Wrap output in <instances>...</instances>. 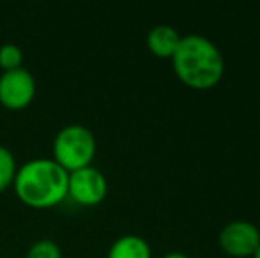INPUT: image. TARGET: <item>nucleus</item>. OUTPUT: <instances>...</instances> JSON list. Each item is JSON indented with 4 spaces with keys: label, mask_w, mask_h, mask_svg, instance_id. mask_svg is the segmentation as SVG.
<instances>
[{
    "label": "nucleus",
    "mask_w": 260,
    "mask_h": 258,
    "mask_svg": "<svg viewBox=\"0 0 260 258\" xmlns=\"http://www.w3.org/2000/svg\"><path fill=\"white\" fill-rule=\"evenodd\" d=\"M69 172L55 159L38 156L18 166L14 177V193L28 207L48 209L68 198Z\"/></svg>",
    "instance_id": "1"
},
{
    "label": "nucleus",
    "mask_w": 260,
    "mask_h": 258,
    "mask_svg": "<svg viewBox=\"0 0 260 258\" xmlns=\"http://www.w3.org/2000/svg\"><path fill=\"white\" fill-rule=\"evenodd\" d=\"M174 71L186 87L195 90H209L216 87L225 72V60L212 41L204 35L181 38L172 57Z\"/></svg>",
    "instance_id": "2"
},
{
    "label": "nucleus",
    "mask_w": 260,
    "mask_h": 258,
    "mask_svg": "<svg viewBox=\"0 0 260 258\" xmlns=\"http://www.w3.org/2000/svg\"><path fill=\"white\" fill-rule=\"evenodd\" d=\"M96 136L83 124H68L57 131L52 143V159L68 172L92 165Z\"/></svg>",
    "instance_id": "3"
},
{
    "label": "nucleus",
    "mask_w": 260,
    "mask_h": 258,
    "mask_svg": "<svg viewBox=\"0 0 260 258\" xmlns=\"http://www.w3.org/2000/svg\"><path fill=\"white\" fill-rule=\"evenodd\" d=\"M108 193V180L100 168L89 165L69 172L68 196L83 207L100 205Z\"/></svg>",
    "instance_id": "4"
},
{
    "label": "nucleus",
    "mask_w": 260,
    "mask_h": 258,
    "mask_svg": "<svg viewBox=\"0 0 260 258\" xmlns=\"http://www.w3.org/2000/svg\"><path fill=\"white\" fill-rule=\"evenodd\" d=\"M36 78L27 67L11 69L0 75V104L9 110L27 108L36 97Z\"/></svg>",
    "instance_id": "5"
},
{
    "label": "nucleus",
    "mask_w": 260,
    "mask_h": 258,
    "mask_svg": "<svg viewBox=\"0 0 260 258\" xmlns=\"http://www.w3.org/2000/svg\"><path fill=\"white\" fill-rule=\"evenodd\" d=\"M219 246L229 256H253L255 249L260 246V232L253 223L232 221L219 234Z\"/></svg>",
    "instance_id": "6"
},
{
    "label": "nucleus",
    "mask_w": 260,
    "mask_h": 258,
    "mask_svg": "<svg viewBox=\"0 0 260 258\" xmlns=\"http://www.w3.org/2000/svg\"><path fill=\"white\" fill-rule=\"evenodd\" d=\"M181 43V35L170 25H156L147 34V46L159 59H172Z\"/></svg>",
    "instance_id": "7"
},
{
    "label": "nucleus",
    "mask_w": 260,
    "mask_h": 258,
    "mask_svg": "<svg viewBox=\"0 0 260 258\" xmlns=\"http://www.w3.org/2000/svg\"><path fill=\"white\" fill-rule=\"evenodd\" d=\"M106 258H151V246L140 235L127 234L113 241Z\"/></svg>",
    "instance_id": "8"
},
{
    "label": "nucleus",
    "mask_w": 260,
    "mask_h": 258,
    "mask_svg": "<svg viewBox=\"0 0 260 258\" xmlns=\"http://www.w3.org/2000/svg\"><path fill=\"white\" fill-rule=\"evenodd\" d=\"M18 172L16 156L13 154L9 147L0 145V191H6L13 186L14 177Z\"/></svg>",
    "instance_id": "9"
},
{
    "label": "nucleus",
    "mask_w": 260,
    "mask_h": 258,
    "mask_svg": "<svg viewBox=\"0 0 260 258\" xmlns=\"http://www.w3.org/2000/svg\"><path fill=\"white\" fill-rule=\"evenodd\" d=\"M25 258H62V249L53 239H38L27 249Z\"/></svg>",
    "instance_id": "10"
},
{
    "label": "nucleus",
    "mask_w": 260,
    "mask_h": 258,
    "mask_svg": "<svg viewBox=\"0 0 260 258\" xmlns=\"http://www.w3.org/2000/svg\"><path fill=\"white\" fill-rule=\"evenodd\" d=\"M0 67L4 71L23 67V52L14 43H6L0 46Z\"/></svg>",
    "instance_id": "11"
},
{
    "label": "nucleus",
    "mask_w": 260,
    "mask_h": 258,
    "mask_svg": "<svg viewBox=\"0 0 260 258\" xmlns=\"http://www.w3.org/2000/svg\"><path fill=\"white\" fill-rule=\"evenodd\" d=\"M163 258H189V256H186L184 253H177V251H174V253H168V255H165Z\"/></svg>",
    "instance_id": "12"
},
{
    "label": "nucleus",
    "mask_w": 260,
    "mask_h": 258,
    "mask_svg": "<svg viewBox=\"0 0 260 258\" xmlns=\"http://www.w3.org/2000/svg\"><path fill=\"white\" fill-rule=\"evenodd\" d=\"M253 258H260V246L257 249H255V253H253Z\"/></svg>",
    "instance_id": "13"
}]
</instances>
